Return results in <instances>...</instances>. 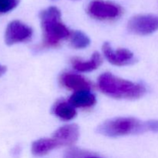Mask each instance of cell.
<instances>
[{
  "instance_id": "6",
  "label": "cell",
  "mask_w": 158,
  "mask_h": 158,
  "mask_svg": "<svg viewBox=\"0 0 158 158\" xmlns=\"http://www.w3.org/2000/svg\"><path fill=\"white\" fill-rule=\"evenodd\" d=\"M32 29L29 26L18 20L9 23L5 33V41L9 46L26 42L31 39Z\"/></svg>"
},
{
  "instance_id": "7",
  "label": "cell",
  "mask_w": 158,
  "mask_h": 158,
  "mask_svg": "<svg viewBox=\"0 0 158 158\" xmlns=\"http://www.w3.org/2000/svg\"><path fill=\"white\" fill-rule=\"evenodd\" d=\"M103 52L106 60L115 66H127L136 62L134 53L129 49H118L114 50L108 43L103 45Z\"/></svg>"
},
{
  "instance_id": "4",
  "label": "cell",
  "mask_w": 158,
  "mask_h": 158,
  "mask_svg": "<svg viewBox=\"0 0 158 158\" xmlns=\"http://www.w3.org/2000/svg\"><path fill=\"white\" fill-rule=\"evenodd\" d=\"M91 17L99 20H111L118 18L122 13L120 6L104 0H92L87 7Z\"/></svg>"
},
{
  "instance_id": "2",
  "label": "cell",
  "mask_w": 158,
  "mask_h": 158,
  "mask_svg": "<svg viewBox=\"0 0 158 158\" xmlns=\"http://www.w3.org/2000/svg\"><path fill=\"white\" fill-rule=\"evenodd\" d=\"M98 86L103 94L117 99H138L146 93L143 85L119 78L110 73L99 77Z\"/></svg>"
},
{
  "instance_id": "9",
  "label": "cell",
  "mask_w": 158,
  "mask_h": 158,
  "mask_svg": "<svg viewBox=\"0 0 158 158\" xmlns=\"http://www.w3.org/2000/svg\"><path fill=\"white\" fill-rule=\"evenodd\" d=\"M62 83L64 86L73 90H89L91 83L86 79L79 74L65 73L62 76Z\"/></svg>"
},
{
  "instance_id": "12",
  "label": "cell",
  "mask_w": 158,
  "mask_h": 158,
  "mask_svg": "<svg viewBox=\"0 0 158 158\" xmlns=\"http://www.w3.org/2000/svg\"><path fill=\"white\" fill-rule=\"evenodd\" d=\"M102 57L98 52H94L88 61H83L80 59L73 60V66L79 72H90L97 69L102 63Z\"/></svg>"
},
{
  "instance_id": "13",
  "label": "cell",
  "mask_w": 158,
  "mask_h": 158,
  "mask_svg": "<svg viewBox=\"0 0 158 158\" xmlns=\"http://www.w3.org/2000/svg\"><path fill=\"white\" fill-rule=\"evenodd\" d=\"M53 112L59 118L63 120H70L77 115L74 106L67 102H60L55 106Z\"/></svg>"
},
{
  "instance_id": "14",
  "label": "cell",
  "mask_w": 158,
  "mask_h": 158,
  "mask_svg": "<svg viewBox=\"0 0 158 158\" xmlns=\"http://www.w3.org/2000/svg\"><path fill=\"white\" fill-rule=\"evenodd\" d=\"M70 43L75 49H84L90 43L87 35L80 31H73L70 35Z\"/></svg>"
},
{
  "instance_id": "16",
  "label": "cell",
  "mask_w": 158,
  "mask_h": 158,
  "mask_svg": "<svg viewBox=\"0 0 158 158\" xmlns=\"http://www.w3.org/2000/svg\"><path fill=\"white\" fill-rule=\"evenodd\" d=\"M86 154L85 151L78 148H73L67 150L65 153L64 158H86Z\"/></svg>"
},
{
  "instance_id": "11",
  "label": "cell",
  "mask_w": 158,
  "mask_h": 158,
  "mask_svg": "<svg viewBox=\"0 0 158 158\" xmlns=\"http://www.w3.org/2000/svg\"><path fill=\"white\" fill-rule=\"evenodd\" d=\"M60 147V144L52 138H42L32 143V153L37 157H43L49 154L51 151Z\"/></svg>"
},
{
  "instance_id": "3",
  "label": "cell",
  "mask_w": 158,
  "mask_h": 158,
  "mask_svg": "<svg viewBox=\"0 0 158 158\" xmlns=\"http://www.w3.org/2000/svg\"><path fill=\"white\" fill-rule=\"evenodd\" d=\"M43 32L44 46H56L64 39L70 37L71 32L61 20V12L56 6H50L40 13Z\"/></svg>"
},
{
  "instance_id": "10",
  "label": "cell",
  "mask_w": 158,
  "mask_h": 158,
  "mask_svg": "<svg viewBox=\"0 0 158 158\" xmlns=\"http://www.w3.org/2000/svg\"><path fill=\"white\" fill-rule=\"evenodd\" d=\"M69 103L74 107H90L96 103V97L89 90H80L74 93Z\"/></svg>"
},
{
  "instance_id": "1",
  "label": "cell",
  "mask_w": 158,
  "mask_h": 158,
  "mask_svg": "<svg viewBox=\"0 0 158 158\" xmlns=\"http://www.w3.org/2000/svg\"><path fill=\"white\" fill-rule=\"evenodd\" d=\"M148 131L158 132V120L141 121L134 117H117L106 120L97 127V132L110 137L140 134Z\"/></svg>"
},
{
  "instance_id": "8",
  "label": "cell",
  "mask_w": 158,
  "mask_h": 158,
  "mask_svg": "<svg viewBox=\"0 0 158 158\" xmlns=\"http://www.w3.org/2000/svg\"><path fill=\"white\" fill-rule=\"evenodd\" d=\"M80 136V129L77 124H68L61 127L54 132L52 138L63 146H72L77 141Z\"/></svg>"
},
{
  "instance_id": "15",
  "label": "cell",
  "mask_w": 158,
  "mask_h": 158,
  "mask_svg": "<svg viewBox=\"0 0 158 158\" xmlns=\"http://www.w3.org/2000/svg\"><path fill=\"white\" fill-rule=\"evenodd\" d=\"M19 2L20 0H0V15L13 10Z\"/></svg>"
},
{
  "instance_id": "18",
  "label": "cell",
  "mask_w": 158,
  "mask_h": 158,
  "mask_svg": "<svg viewBox=\"0 0 158 158\" xmlns=\"http://www.w3.org/2000/svg\"><path fill=\"white\" fill-rule=\"evenodd\" d=\"M86 158H98V157H87Z\"/></svg>"
},
{
  "instance_id": "5",
  "label": "cell",
  "mask_w": 158,
  "mask_h": 158,
  "mask_svg": "<svg viewBox=\"0 0 158 158\" xmlns=\"http://www.w3.org/2000/svg\"><path fill=\"white\" fill-rule=\"evenodd\" d=\"M127 28L130 32L137 35H149L158 29V15H134L128 22Z\"/></svg>"
},
{
  "instance_id": "17",
  "label": "cell",
  "mask_w": 158,
  "mask_h": 158,
  "mask_svg": "<svg viewBox=\"0 0 158 158\" xmlns=\"http://www.w3.org/2000/svg\"><path fill=\"white\" fill-rule=\"evenodd\" d=\"M6 69H6V66H2V65L0 64V77L2 76L3 74L6 72Z\"/></svg>"
},
{
  "instance_id": "19",
  "label": "cell",
  "mask_w": 158,
  "mask_h": 158,
  "mask_svg": "<svg viewBox=\"0 0 158 158\" xmlns=\"http://www.w3.org/2000/svg\"><path fill=\"white\" fill-rule=\"evenodd\" d=\"M53 1H54V0H53Z\"/></svg>"
}]
</instances>
